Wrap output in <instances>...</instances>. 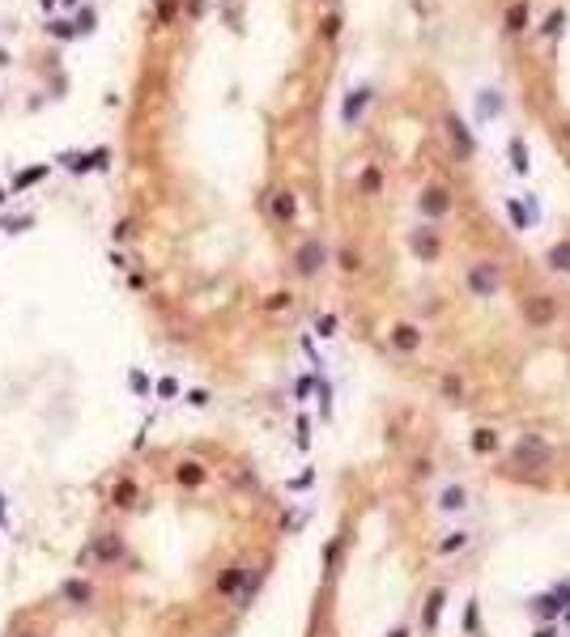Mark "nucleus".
<instances>
[{
	"label": "nucleus",
	"instance_id": "obj_16",
	"mask_svg": "<svg viewBox=\"0 0 570 637\" xmlns=\"http://www.w3.org/2000/svg\"><path fill=\"white\" fill-rule=\"evenodd\" d=\"M511 166H515V170H520V175H528V145H524L520 136H515V140H511Z\"/></svg>",
	"mask_w": 570,
	"mask_h": 637
},
{
	"label": "nucleus",
	"instance_id": "obj_9",
	"mask_svg": "<svg viewBox=\"0 0 570 637\" xmlns=\"http://www.w3.org/2000/svg\"><path fill=\"white\" fill-rule=\"evenodd\" d=\"M366 102H371V89H353V94L345 98L341 119H345V124H357V119H362V111H366Z\"/></svg>",
	"mask_w": 570,
	"mask_h": 637
},
{
	"label": "nucleus",
	"instance_id": "obj_11",
	"mask_svg": "<svg viewBox=\"0 0 570 637\" xmlns=\"http://www.w3.org/2000/svg\"><path fill=\"white\" fill-rule=\"evenodd\" d=\"M549 268H553V272H570V242L549 247Z\"/></svg>",
	"mask_w": 570,
	"mask_h": 637
},
{
	"label": "nucleus",
	"instance_id": "obj_33",
	"mask_svg": "<svg viewBox=\"0 0 570 637\" xmlns=\"http://www.w3.org/2000/svg\"><path fill=\"white\" fill-rule=\"evenodd\" d=\"M336 30H341V17H328V22H324V34H328V38H332V34H336Z\"/></svg>",
	"mask_w": 570,
	"mask_h": 637
},
{
	"label": "nucleus",
	"instance_id": "obj_17",
	"mask_svg": "<svg viewBox=\"0 0 570 637\" xmlns=\"http://www.w3.org/2000/svg\"><path fill=\"white\" fill-rule=\"evenodd\" d=\"M477 111H481V119H490V115H498V111H502V98H498L494 89H485V94L477 98Z\"/></svg>",
	"mask_w": 570,
	"mask_h": 637
},
{
	"label": "nucleus",
	"instance_id": "obj_6",
	"mask_svg": "<svg viewBox=\"0 0 570 637\" xmlns=\"http://www.w3.org/2000/svg\"><path fill=\"white\" fill-rule=\"evenodd\" d=\"M90 557H98L102 565H115V561L124 557V540H120V536H98L94 548H90Z\"/></svg>",
	"mask_w": 570,
	"mask_h": 637
},
{
	"label": "nucleus",
	"instance_id": "obj_15",
	"mask_svg": "<svg viewBox=\"0 0 570 637\" xmlns=\"http://www.w3.org/2000/svg\"><path fill=\"white\" fill-rule=\"evenodd\" d=\"M524 26H528V5H511V9H506V30L520 34Z\"/></svg>",
	"mask_w": 570,
	"mask_h": 637
},
{
	"label": "nucleus",
	"instance_id": "obj_10",
	"mask_svg": "<svg viewBox=\"0 0 570 637\" xmlns=\"http://www.w3.org/2000/svg\"><path fill=\"white\" fill-rule=\"evenodd\" d=\"M392 344H396L400 353H413V349H422V332L413 328V323H400V328L392 332Z\"/></svg>",
	"mask_w": 570,
	"mask_h": 637
},
{
	"label": "nucleus",
	"instance_id": "obj_12",
	"mask_svg": "<svg viewBox=\"0 0 570 637\" xmlns=\"http://www.w3.org/2000/svg\"><path fill=\"white\" fill-rule=\"evenodd\" d=\"M464 501H469V493H464L459 485H447V489H443V497H439V506H443V510H464Z\"/></svg>",
	"mask_w": 570,
	"mask_h": 637
},
{
	"label": "nucleus",
	"instance_id": "obj_14",
	"mask_svg": "<svg viewBox=\"0 0 570 637\" xmlns=\"http://www.w3.org/2000/svg\"><path fill=\"white\" fill-rule=\"evenodd\" d=\"M64 595H69V599H73L77 608H85V599L94 595V587H90V582H81V578H73L69 587H64Z\"/></svg>",
	"mask_w": 570,
	"mask_h": 637
},
{
	"label": "nucleus",
	"instance_id": "obj_5",
	"mask_svg": "<svg viewBox=\"0 0 570 637\" xmlns=\"http://www.w3.org/2000/svg\"><path fill=\"white\" fill-rule=\"evenodd\" d=\"M447 136H451V145H455V153H459V157H473V153H477V140H473V132H469V128H464V119L447 115Z\"/></svg>",
	"mask_w": 570,
	"mask_h": 637
},
{
	"label": "nucleus",
	"instance_id": "obj_13",
	"mask_svg": "<svg viewBox=\"0 0 570 637\" xmlns=\"http://www.w3.org/2000/svg\"><path fill=\"white\" fill-rule=\"evenodd\" d=\"M473 451H477V455H494V451H498V434H494V430H477V434H473Z\"/></svg>",
	"mask_w": 570,
	"mask_h": 637
},
{
	"label": "nucleus",
	"instance_id": "obj_28",
	"mask_svg": "<svg viewBox=\"0 0 570 637\" xmlns=\"http://www.w3.org/2000/svg\"><path fill=\"white\" fill-rule=\"evenodd\" d=\"M362 187H366V191H379V170H375V166L362 175Z\"/></svg>",
	"mask_w": 570,
	"mask_h": 637
},
{
	"label": "nucleus",
	"instance_id": "obj_1",
	"mask_svg": "<svg viewBox=\"0 0 570 637\" xmlns=\"http://www.w3.org/2000/svg\"><path fill=\"white\" fill-rule=\"evenodd\" d=\"M511 467H528V471H545L553 467V446L541 434H524L511 451Z\"/></svg>",
	"mask_w": 570,
	"mask_h": 637
},
{
	"label": "nucleus",
	"instance_id": "obj_34",
	"mask_svg": "<svg viewBox=\"0 0 570 637\" xmlns=\"http://www.w3.org/2000/svg\"><path fill=\"white\" fill-rule=\"evenodd\" d=\"M392 637H408V633H404V629H396V633H392Z\"/></svg>",
	"mask_w": 570,
	"mask_h": 637
},
{
	"label": "nucleus",
	"instance_id": "obj_22",
	"mask_svg": "<svg viewBox=\"0 0 570 637\" xmlns=\"http://www.w3.org/2000/svg\"><path fill=\"white\" fill-rule=\"evenodd\" d=\"M179 481H183V485H200V481H204V471H200L196 463H183V467H179Z\"/></svg>",
	"mask_w": 570,
	"mask_h": 637
},
{
	"label": "nucleus",
	"instance_id": "obj_18",
	"mask_svg": "<svg viewBox=\"0 0 570 637\" xmlns=\"http://www.w3.org/2000/svg\"><path fill=\"white\" fill-rule=\"evenodd\" d=\"M532 612H536V616H545V620H549V616H557V612H566V608H562V603H557V595H553V591H549V595H541V599H536V603H532Z\"/></svg>",
	"mask_w": 570,
	"mask_h": 637
},
{
	"label": "nucleus",
	"instance_id": "obj_24",
	"mask_svg": "<svg viewBox=\"0 0 570 637\" xmlns=\"http://www.w3.org/2000/svg\"><path fill=\"white\" fill-rule=\"evenodd\" d=\"M464 544H469V536H464V531H455V540H443V544H439V552H459Z\"/></svg>",
	"mask_w": 570,
	"mask_h": 637
},
{
	"label": "nucleus",
	"instance_id": "obj_29",
	"mask_svg": "<svg viewBox=\"0 0 570 637\" xmlns=\"http://www.w3.org/2000/svg\"><path fill=\"white\" fill-rule=\"evenodd\" d=\"M332 328H336V318H332V314H324V318H320V336H332Z\"/></svg>",
	"mask_w": 570,
	"mask_h": 637
},
{
	"label": "nucleus",
	"instance_id": "obj_32",
	"mask_svg": "<svg viewBox=\"0 0 570 637\" xmlns=\"http://www.w3.org/2000/svg\"><path fill=\"white\" fill-rule=\"evenodd\" d=\"M413 471H418V476H422V481H426V476H430V471H434V467H430V463H426V459H418V463H413Z\"/></svg>",
	"mask_w": 570,
	"mask_h": 637
},
{
	"label": "nucleus",
	"instance_id": "obj_26",
	"mask_svg": "<svg viewBox=\"0 0 570 637\" xmlns=\"http://www.w3.org/2000/svg\"><path fill=\"white\" fill-rule=\"evenodd\" d=\"M443 395H447V400H459V379L447 374V379H443Z\"/></svg>",
	"mask_w": 570,
	"mask_h": 637
},
{
	"label": "nucleus",
	"instance_id": "obj_31",
	"mask_svg": "<svg viewBox=\"0 0 570 637\" xmlns=\"http://www.w3.org/2000/svg\"><path fill=\"white\" fill-rule=\"evenodd\" d=\"M536 637H562V629H557V624H541Z\"/></svg>",
	"mask_w": 570,
	"mask_h": 637
},
{
	"label": "nucleus",
	"instance_id": "obj_2",
	"mask_svg": "<svg viewBox=\"0 0 570 637\" xmlns=\"http://www.w3.org/2000/svg\"><path fill=\"white\" fill-rule=\"evenodd\" d=\"M553 318H557V298H549V293H536V298H528L524 302V323L528 328H549L553 323Z\"/></svg>",
	"mask_w": 570,
	"mask_h": 637
},
{
	"label": "nucleus",
	"instance_id": "obj_25",
	"mask_svg": "<svg viewBox=\"0 0 570 637\" xmlns=\"http://www.w3.org/2000/svg\"><path fill=\"white\" fill-rule=\"evenodd\" d=\"M341 268H345V272H357V268H362L357 251H341Z\"/></svg>",
	"mask_w": 570,
	"mask_h": 637
},
{
	"label": "nucleus",
	"instance_id": "obj_3",
	"mask_svg": "<svg viewBox=\"0 0 570 637\" xmlns=\"http://www.w3.org/2000/svg\"><path fill=\"white\" fill-rule=\"evenodd\" d=\"M294 268H298V277H315L320 268H324V247L311 238V242H302L298 247V255H294Z\"/></svg>",
	"mask_w": 570,
	"mask_h": 637
},
{
	"label": "nucleus",
	"instance_id": "obj_19",
	"mask_svg": "<svg viewBox=\"0 0 570 637\" xmlns=\"http://www.w3.org/2000/svg\"><path fill=\"white\" fill-rule=\"evenodd\" d=\"M443 599H447L443 591H434V595L426 599V629H434V624H439V612H443Z\"/></svg>",
	"mask_w": 570,
	"mask_h": 637
},
{
	"label": "nucleus",
	"instance_id": "obj_7",
	"mask_svg": "<svg viewBox=\"0 0 570 637\" xmlns=\"http://www.w3.org/2000/svg\"><path fill=\"white\" fill-rule=\"evenodd\" d=\"M418 208L426 212V217H443V212L451 208V196H447L443 187H426V191H422V200H418Z\"/></svg>",
	"mask_w": 570,
	"mask_h": 637
},
{
	"label": "nucleus",
	"instance_id": "obj_8",
	"mask_svg": "<svg viewBox=\"0 0 570 637\" xmlns=\"http://www.w3.org/2000/svg\"><path fill=\"white\" fill-rule=\"evenodd\" d=\"M413 251H418V255L430 263V259H439L443 242H439V234H434V230H418V234H413Z\"/></svg>",
	"mask_w": 570,
	"mask_h": 637
},
{
	"label": "nucleus",
	"instance_id": "obj_23",
	"mask_svg": "<svg viewBox=\"0 0 570 637\" xmlns=\"http://www.w3.org/2000/svg\"><path fill=\"white\" fill-rule=\"evenodd\" d=\"M562 22H566V13H562V9H553V13L545 17V26H541V30H545V34H557V30H562Z\"/></svg>",
	"mask_w": 570,
	"mask_h": 637
},
{
	"label": "nucleus",
	"instance_id": "obj_27",
	"mask_svg": "<svg viewBox=\"0 0 570 637\" xmlns=\"http://www.w3.org/2000/svg\"><path fill=\"white\" fill-rule=\"evenodd\" d=\"M132 493H136L132 485H120V489H115V506H132Z\"/></svg>",
	"mask_w": 570,
	"mask_h": 637
},
{
	"label": "nucleus",
	"instance_id": "obj_20",
	"mask_svg": "<svg viewBox=\"0 0 570 637\" xmlns=\"http://www.w3.org/2000/svg\"><path fill=\"white\" fill-rule=\"evenodd\" d=\"M273 212H277L281 221H290V217H294V196H290V191H281V196L273 200Z\"/></svg>",
	"mask_w": 570,
	"mask_h": 637
},
{
	"label": "nucleus",
	"instance_id": "obj_30",
	"mask_svg": "<svg viewBox=\"0 0 570 637\" xmlns=\"http://www.w3.org/2000/svg\"><path fill=\"white\" fill-rule=\"evenodd\" d=\"M464 629L477 633V603H469V620H464Z\"/></svg>",
	"mask_w": 570,
	"mask_h": 637
},
{
	"label": "nucleus",
	"instance_id": "obj_21",
	"mask_svg": "<svg viewBox=\"0 0 570 637\" xmlns=\"http://www.w3.org/2000/svg\"><path fill=\"white\" fill-rule=\"evenodd\" d=\"M506 212H511V221L520 226V230H524V226L532 221V212H524V204H520V200H506Z\"/></svg>",
	"mask_w": 570,
	"mask_h": 637
},
{
	"label": "nucleus",
	"instance_id": "obj_35",
	"mask_svg": "<svg viewBox=\"0 0 570 637\" xmlns=\"http://www.w3.org/2000/svg\"><path fill=\"white\" fill-rule=\"evenodd\" d=\"M26 637H38V633H26Z\"/></svg>",
	"mask_w": 570,
	"mask_h": 637
},
{
	"label": "nucleus",
	"instance_id": "obj_4",
	"mask_svg": "<svg viewBox=\"0 0 570 637\" xmlns=\"http://www.w3.org/2000/svg\"><path fill=\"white\" fill-rule=\"evenodd\" d=\"M469 289H473L477 298H490V293L498 289V268H494V263H477V268L469 272Z\"/></svg>",
	"mask_w": 570,
	"mask_h": 637
}]
</instances>
